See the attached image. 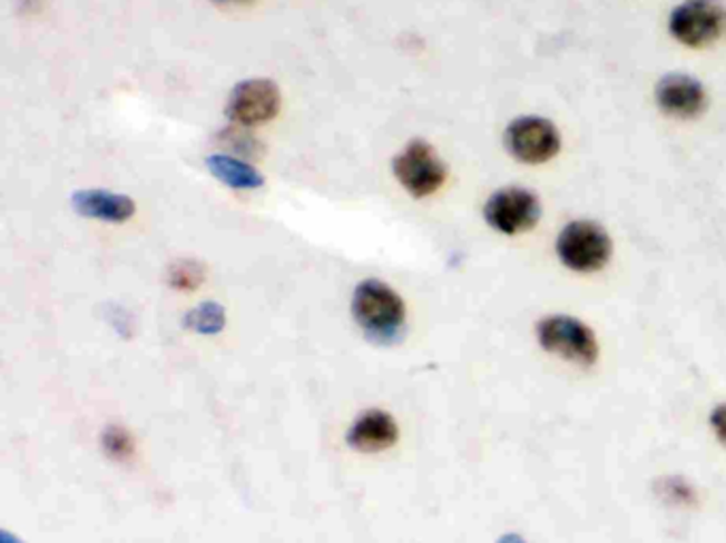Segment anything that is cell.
<instances>
[{
  "label": "cell",
  "instance_id": "6da1fadb",
  "mask_svg": "<svg viewBox=\"0 0 726 543\" xmlns=\"http://www.w3.org/2000/svg\"><path fill=\"white\" fill-rule=\"evenodd\" d=\"M352 316L375 344H392L403 335L408 305L386 282L369 277L354 288Z\"/></svg>",
  "mask_w": 726,
  "mask_h": 543
},
{
  "label": "cell",
  "instance_id": "7a4b0ae2",
  "mask_svg": "<svg viewBox=\"0 0 726 543\" xmlns=\"http://www.w3.org/2000/svg\"><path fill=\"white\" fill-rule=\"evenodd\" d=\"M537 344L543 347L548 354L558 356L567 363L580 365V367H592L599 361L601 347L595 330L573 316H546L537 322L534 326Z\"/></svg>",
  "mask_w": 726,
  "mask_h": 543
},
{
  "label": "cell",
  "instance_id": "3957f363",
  "mask_svg": "<svg viewBox=\"0 0 726 543\" xmlns=\"http://www.w3.org/2000/svg\"><path fill=\"white\" fill-rule=\"evenodd\" d=\"M557 254L569 272H601L611 258V239L604 226L588 220H576L560 230Z\"/></svg>",
  "mask_w": 726,
  "mask_h": 543
},
{
  "label": "cell",
  "instance_id": "277c9868",
  "mask_svg": "<svg viewBox=\"0 0 726 543\" xmlns=\"http://www.w3.org/2000/svg\"><path fill=\"white\" fill-rule=\"evenodd\" d=\"M392 175L408 195L426 198L445 184L448 167L429 141L413 139L392 158Z\"/></svg>",
  "mask_w": 726,
  "mask_h": 543
},
{
  "label": "cell",
  "instance_id": "5b68a950",
  "mask_svg": "<svg viewBox=\"0 0 726 543\" xmlns=\"http://www.w3.org/2000/svg\"><path fill=\"white\" fill-rule=\"evenodd\" d=\"M282 109V92L267 77L239 81L226 100V118L242 128L271 122Z\"/></svg>",
  "mask_w": 726,
  "mask_h": 543
},
{
  "label": "cell",
  "instance_id": "8992f818",
  "mask_svg": "<svg viewBox=\"0 0 726 543\" xmlns=\"http://www.w3.org/2000/svg\"><path fill=\"white\" fill-rule=\"evenodd\" d=\"M669 30L688 48H705L726 30V11L718 0H686L674 9Z\"/></svg>",
  "mask_w": 726,
  "mask_h": 543
},
{
  "label": "cell",
  "instance_id": "52a82bcc",
  "mask_svg": "<svg viewBox=\"0 0 726 543\" xmlns=\"http://www.w3.org/2000/svg\"><path fill=\"white\" fill-rule=\"evenodd\" d=\"M541 205L531 190L503 188L485 200L484 218L501 235H520L539 223Z\"/></svg>",
  "mask_w": 726,
  "mask_h": 543
},
{
  "label": "cell",
  "instance_id": "ba28073f",
  "mask_svg": "<svg viewBox=\"0 0 726 543\" xmlns=\"http://www.w3.org/2000/svg\"><path fill=\"white\" fill-rule=\"evenodd\" d=\"M509 154L527 165H541L555 158L560 149L557 126L537 116H524L509 124L506 130Z\"/></svg>",
  "mask_w": 726,
  "mask_h": 543
},
{
  "label": "cell",
  "instance_id": "9c48e42d",
  "mask_svg": "<svg viewBox=\"0 0 726 543\" xmlns=\"http://www.w3.org/2000/svg\"><path fill=\"white\" fill-rule=\"evenodd\" d=\"M656 102L667 116L690 120L702 116L707 105V97L702 81H697L695 77L667 75L656 86Z\"/></svg>",
  "mask_w": 726,
  "mask_h": 543
},
{
  "label": "cell",
  "instance_id": "30bf717a",
  "mask_svg": "<svg viewBox=\"0 0 726 543\" xmlns=\"http://www.w3.org/2000/svg\"><path fill=\"white\" fill-rule=\"evenodd\" d=\"M399 424L384 409H369L347 428L345 442L363 454L384 452L399 442Z\"/></svg>",
  "mask_w": 726,
  "mask_h": 543
},
{
  "label": "cell",
  "instance_id": "8fae6325",
  "mask_svg": "<svg viewBox=\"0 0 726 543\" xmlns=\"http://www.w3.org/2000/svg\"><path fill=\"white\" fill-rule=\"evenodd\" d=\"M71 205L81 218H90L98 223L121 224L130 220L137 211L135 200L120 192L88 188L77 190L71 197Z\"/></svg>",
  "mask_w": 726,
  "mask_h": 543
},
{
  "label": "cell",
  "instance_id": "7c38bea8",
  "mask_svg": "<svg viewBox=\"0 0 726 543\" xmlns=\"http://www.w3.org/2000/svg\"><path fill=\"white\" fill-rule=\"evenodd\" d=\"M207 171L218 179L219 184L228 186L230 190H258L265 186L263 174L249 165L245 158L233 154H212L205 158Z\"/></svg>",
  "mask_w": 726,
  "mask_h": 543
},
{
  "label": "cell",
  "instance_id": "4fadbf2b",
  "mask_svg": "<svg viewBox=\"0 0 726 543\" xmlns=\"http://www.w3.org/2000/svg\"><path fill=\"white\" fill-rule=\"evenodd\" d=\"M186 328H190L198 335H218L226 326V312L219 303L207 300L196 305L184 316Z\"/></svg>",
  "mask_w": 726,
  "mask_h": 543
},
{
  "label": "cell",
  "instance_id": "5bb4252c",
  "mask_svg": "<svg viewBox=\"0 0 726 543\" xmlns=\"http://www.w3.org/2000/svg\"><path fill=\"white\" fill-rule=\"evenodd\" d=\"M656 493L663 501H667L669 505H676V507L693 510L699 505V494L695 491V486L679 475L660 477L656 484Z\"/></svg>",
  "mask_w": 726,
  "mask_h": 543
},
{
  "label": "cell",
  "instance_id": "9a60e30c",
  "mask_svg": "<svg viewBox=\"0 0 726 543\" xmlns=\"http://www.w3.org/2000/svg\"><path fill=\"white\" fill-rule=\"evenodd\" d=\"M205 277H207L205 267L194 258H182L170 265L169 284L175 290H182V293L196 290L205 282Z\"/></svg>",
  "mask_w": 726,
  "mask_h": 543
},
{
  "label": "cell",
  "instance_id": "2e32d148",
  "mask_svg": "<svg viewBox=\"0 0 726 543\" xmlns=\"http://www.w3.org/2000/svg\"><path fill=\"white\" fill-rule=\"evenodd\" d=\"M100 442H102L105 454L114 461H128L135 454V440L130 437V433L124 426H118V424H109L102 431Z\"/></svg>",
  "mask_w": 726,
  "mask_h": 543
},
{
  "label": "cell",
  "instance_id": "e0dca14e",
  "mask_svg": "<svg viewBox=\"0 0 726 543\" xmlns=\"http://www.w3.org/2000/svg\"><path fill=\"white\" fill-rule=\"evenodd\" d=\"M219 137H222V141L230 144L233 156L237 154L239 158H242V156L254 158V156H258V154L263 151V144H261L258 139H254V137L247 132V128H242V126H235V124H233V128H226Z\"/></svg>",
  "mask_w": 726,
  "mask_h": 543
},
{
  "label": "cell",
  "instance_id": "ac0fdd59",
  "mask_svg": "<svg viewBox=\"0 0 726 543\" xmlns=\"http://www.w3.org/2000/svg\"><path fill=\"white\" fill-rule=\"evenodd\" d=\"M709 424H712V431L716 433V437L720 440V444L726 445V403L714 407V412L709 416Z\"/></svg>",
  "mask_w": 726,
  "mask_h": 543
},
{
  "label": "cell",
  "instance_id": "d6986e66",
  "mask_svg": "<svg viewBox=\"0 0 726 543\" xmlns=\"http://www.w3.org/2000/svg\"><path fill=\"white\" fill-rule=\"evenodd\" d=\"M497 543H527L524 542V537H520V535H516V533H508V535H503L501 540Z\"/></svg>",
  "mask_w": 726,
  "mask_h": 543
},
{
  "label": "cell",
  "instance_id": "ffe728a7",
  "mask_svg": "<svg viewBox=\"0 0 726 543\" xmlns=\"http://www.w3.org/2000/svg\"><path fill=\"white\" fill-rule=\"evenodd\" d=\"M0 543H22L18 537H13L11 533H7V531H2V535H0Z\"/></svg>",
  "mask_w": 726,
  "mask_h": 543
},
{
  "label": "cell",
  "instance_id": "44dd1931",
  "mask_svg": "<svg viewBox=\"0 0 726 543\" xmlns=\"http://www.w3.org/2000/svg\"><path fill=\"white\" fill-rule=\"evenodd\" d=\"M218 4H239V2H247V0H214Z\"/></svg>",
  "mask_w": 726,
  "mask_h": 543
}]
</instances>
